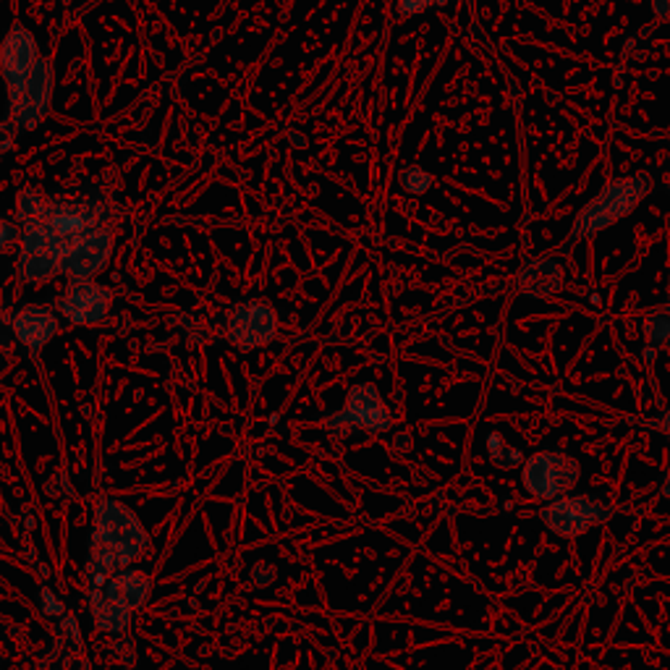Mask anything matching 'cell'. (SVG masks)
<instances>
[{"label":"cell","instance_id":"6da1fadb","mask_svg":"<svg viewBox=\"0 0 670 670\" xmlns=\"http://www.w3.org/2000/svg\"><path fill=\"white\" fill-rule=\"evenodd\" d=\"M147 550H150V537L137 513L121 500H100L95 511L92 543H89V584L102 586L113 573L147 556Z\"/></svg>","mask_w":670,"mask_h":670},{"label":"cell","instance_id":"7a4b0ae2","mask_svg":"<svg viewBox=\"0 0 670 670\" xmlns=\"http://www.w3.org/2000/svg\"><path fill=\"white\" fill-rule=\"evenodd\" d=\"M649 191H653V178H649L647 173H634V176L616 178V182L603 186V189L579 210V215L573 218L569 238H566V249L603 234L610 225L629 218L631 212L647 199Z\"/></svg>","mask_w":670,"mask_h":670},{"label":"cell","instance_id":"3957f363","mask_svg":"<svg viewBox=\"0 0 670 670\" xmlns=\"http://www.w3.org/2000/svg\"><path fill=\"white\" fill-rule=\"evenodd\" d=\"M325 430L333 437H351L357 433L385 435L393 430L390 406L375 383L362 380L346 393L344 406L325 419Z\"/></svg>","mask_w":670,"mask_h":670},{"label":"cell","instance_id":"277c9868","mask_svg":"<svg viewBox=\"0 0 670 670\" xmlns=\"http://www.w3.org/2000/svg\"><path fill=\"white\" fill-rule=\"evenodd\" d=\"M582 480V463L571 454L556 448H545L532 454L521 467V485L534 500H553L569 495Z\"/></svg>","mask_w":670,"mask_h":670},{"label":"cell","instance_id":"5b68a950","mask_svg":"<svg viewBox=\"0 0 670 670\" xmlns=\"http://www.w3.org/2000/svg\"><path fill=\"white\" fill-rule=\"evenodd\" d=\"M37 221L55 238L63 260V255L74 249L84 236L108 225V208L102 202H92V199H84V202H48L45 199Z\"/></svg>","mask_w":670,"mask_h":670},{"label":"cell","instance_id":"8992f818","mask_svg":"<svg viewBox=\"0 0 670 670\" xmlns=\"http://www.w3.org/2000/svg\"><path fill=\"white\" fill-rule=\"evenodd\" d=\"M539 519L558 537L576 539L592 526L608 524L613 519V506L595 495H560L545 502Z\"/></svg>","mask_w":670,"mask_h":670},{"label":"cell","instance_id":"52a82bcc","mask_svg":"<svg viewBox=\"0 0 670 670\" xmlns=\"http://www.w3.org/2000/svg\"><path fill=\"white\" fill-rule=\"evenodd\" d=\"M278 335V312L268 299H247L228 312L225 338L238 351L265 349Z\"/></svg>","mask_w":670,"mask_h":670},{"label":"cell","instance_id":"ba28073f","mask_svg":"<svg viewBox=\"0 0 670 670\" xmlns=\"http://www.w3.org/2000/svg\"><path fill=\"white\" fill-rule=\"evenodd\" d=\"M113 291L92 278H71L58 299V312L76 327L100 325L111 314Z\"/></svg>","mask_w":670,"mask_h":670},{"label":"cell","instance_id":"9c48e42d","mask_svg":"<svg viewBox=\"0 0 670 670\" xmlns=\"http://www.w3.org/2000/svg\"><path fill=\"white\" fill-rule=\"evenodd\" d=\"M53 63L48 58H40L37 66L32 69L27 84L18 92L9 95L14 126L35 128L42 124V119L50 111V100H53Z\"/></svg>","mask_w":670,"mask_h":670},{"label":"cell","instance_id":"30bf717a","mask_svg":"<svg viewBox=\"0 0 670 670\" xmlns=\"http://www.w3.org/2000/svg\"><path fill=\"white\" fill-rule=\"evenodd\" d=\"M58 273H61V251H58L55 238L40 221L24 225L18 278L24 283H48Z\"/></svg>","mask_w":670,"mask_h":670},{"label":"cell","instance_id":"8fae6325","mask_svg":"<svg viewBox=\"0 0 670 670\" xmlns=\"http://www.w3.org/2000/svg\"><path fill=\"white\" fill-rule=\"evenodd\" d=\"M37 61H40V48H37L35 35L22 24H14L0 45V76H3L9 95L18 92L27 84Z\"/></svg>","mask_w":670,"mask_h":670},{"label":"cell","instance_id":"7c38bea8","mask_svg":"<svg viewBox=\"0 0 670 670\" xmlns=\"http://www.w3.org/2000/svg\"><path fill=\"white\" fill-rule=\"evenodd\" d=\"M113 255V231L111 225L92 231L84 236L74 249L66 251L61 260V273L71 278H95L100 270H106Z\"/></svg>","mask_w":670,"mask_h":670},{"label":"cell","instance_id":"4fadbf2b","mask_svg":"<svg viewBox=\"0 0 670 670\" xmlns=\"http://www.w3.org/2000/svg\"><path fill=\"white\" fill-rule=\"evenodd\" d=\"M58 327H61L58 314L42 305L22 307L11 318V331H14L18 344L29 351H42L58 335Z\"/></svg>","mask_w":670,"mask_h":670},{"label":"cell","instance_id":"5bb4252c","mask_svg":"<svg viewBox=\"0 0 670 670\" xmlns=\"http://www.w3.org/2000/svg\"><path fill=\"white\" fill-rule=\"evenodd\" d=\"M100 590L106 592L108 597H113V600H119L121 605H124V608H128L134 613V610L145 608L147 600H150L152 579L147 571L121 569L119 573H113V576L108 579V582L102 584Z\"/></svg>","mask_w":670,"mask_h":670},{"label":"cell","instance_id":"9a60e30c","mask_svg":"<svg viewBox=\"0 0 670 670\" xmlns=\"http://www.w3.org/2000/svg\"><path fill=\"white\" fill-rule=\"evenodd\" d=\"M563 288V268H560L558 260H550V257H539V260L526 262L519 273V291L526 296H537V299H545V296H553L556 291Z\"/></svg>","mask_w":670,"mask_h":670},{"label":"cell","instance_id":"2e32d148","mask_svg":"<svg viewBox=\"0 0 670 670\" xmlns=\"http://www.w3.org/2000/svg\"><path fill=\"white\" fill-rule=\"evenodd\" d=\"M89 608H92L95 626L106 631V634H124L128 629V621H132V610L124 608L119 600H113V597H108L100 586L92 590Z\"/></svg>","mask_w":670,"mask_h":670},{"label":"cell","instance_id":"e0dca14e","mask_svg":"<svg viewBox=\"0 0 670 670\" xmlns=\"http://www.w3.org/2000/svg\"><path fill=\"white\" fill-rule=\"evenodd\" d=\"M487 459L495 469H502V472H508V469L524 463V454H521V450L513 446V443H508L500 433H489L487 435Z\"/></svg>","mask_w":670,"mask_h":670},{"label":"cell","instance_id":"ac0fdd59","mask_svg":"<svg viewBox=\"0 0 670 670\" xmlns=\"http://www.w3.org/2000/svg\"><path fill=\"white\" fill-rule=\"evenodd\" d=\"M642 333L647 338V346L653 349H668L670 346V314L668 312H649L642 320Z\"/></svg>","mask_w":670,"mask_h":670},{"label":"cell","instance_id":"d6986e66","mask_svg":"<svg viewBox=\"0 0 670 670\" xmlns=\"http://www.w3.org/2000/svg\"><path fill=\"white\" fill-rule=\"evenodd\" d=\"M433 184H435L433 176H430V173L419 165L406 167V171L401 173V186L409 191V195H424V191L433 189Z\"/></svg>","mask_w":670,"mask_h":670},{"label":"cell","instance_id":"ffe728a7","mask_svg":"<svg viewBox=\"0 0 670 670\" xmlns=\"http://www.w3.org/2000/svg\"><path fill=\"white\" fill-rule=\"evenodd\" d=\"M37 603H40V610L48 618H63V616H66V608H63V603L58 600L55 592L48 590V586H42V590L37 592Z\"/></svg>","mask_w":670,"mask_h":670},{"label":"cell","instance_id":"44dd1931","mask_svg":"<svg viewBox=\"0 0 670 670\" xmlns=\"http://www.w3.org/2000/svg\"><path fill=\"white\" fill-rule=\"evenodd\" d=\"M398 3V14L401 16H417L422 11H427L430 5H443L446 0H396Z\"/></svg>","mask_w":670,"mask_h":670},{"label":"cell","instance_id":"7402d4cb","mask_svg":"<svg viewBox=\"0 0 670 670\" xmlns=\"http://www.w3.org/2000/svg\"><path fill=\"white\" fill-rule=\"evenodd\" d=\"M251 582L255 586H268L275 582V569L270 563H257L255 569H251Z\"/></svg>","mask_w":670,"mask_h":670},{"label":"cell","instance_id":"603a6c76","mask_svg":"<svg viewBox=\"0 0 670 670\" xmlns=\"http://www.w3.org/2000/svg\"><path fill=\"white\" fill-rule=\"evenodd\" d=\"M16 236H18L16 225L11 221H5V218H0V251L9 249L11 244L16 241Z\"/></svg>","mask_w":670,"mask_h":670},{"label":"cell","instance_id":"cb8c5ba5","mask_svg":"<svg viewBox=\"0 0 670 670\" xmlns=\"http://www.w3.org/2000/svg\"><path fill=\"white\" fill-rule=\"evenodd\" d=\"M649 424H653V427H657V430H660V433H662V435H666V437H668V441H670V406H668V409H666V411H662V414H660V419H655V422H649Z\"/></svg>","mask_w":670,"mask_h":670},{"label":"cell","instance_id":"d4e9b609","mask_svg":"<svg viewBox=\"0 0 670 670\" xmlns=\"http://www.w3.org/2000/svg\"><path fill=\"white\" fill-rule=\"evenodd\" d=\"M660 495L666 500H670V467L666 469V474H662V482H660Z\"/></svg>","mask_w":670,"mask_h":670},{"label":"cell","instance_id":"484cf974","mask_svg":"<svg viewBox=\"0 0 670 670\" xmlns=\"http://www.w3.org/2000/svg\"><path fill=\"white\" fill-rule=\"evenodd\" d=\"M655 14L660 16V18H666V16L670 14V5H668V0H655Z\"/></svg>","mask_w":670,"mask_h":670},{"label":"cell","instance_id":"4316f807","mask_svg":"<svg viewBox=\"0 0 670 670\" xmlns=\"http://www.w3.org/2000/svg\"><path fill=\"white\" fill-rule=\"evenodd\" d=\"M655 357H657V349H653V346H647V349L642 351V359H644V362H647V364H653V362H655Z\"/></svg>","mask_w":670,"mask_h":670},{"label":"cell","instance_id":"83f0119b","mask_svg":"<svg viewBox=\"0 0 670 670\" xmlns=\"http://www.w3.org/2000/svg\"><path fill=\"white\" fill-rule=\"evenodd\" d=\"M662 312L670 314V278H668V305H666V309H662Z\"/></svg>","mask_w":670,"mask_h":670}]
</instances>
